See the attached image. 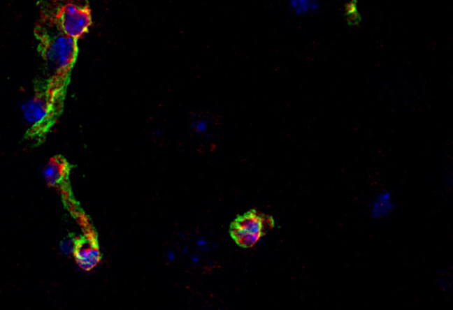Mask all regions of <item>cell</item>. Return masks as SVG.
Here are the masks:
<instances>
[{"label":"cell","instance_id":"cell-8","mask_svg":"<svg viewBox=\"0 0 453 310\" xmlns=\"http://www.w3.org/2000/svg\"><path fill=\"white\" fill-rule=\"evenodd\" d=\"M78 241V239L72 237V236H68V237L63 239L59 245L61 254L66 256H74Z\"/></svg>","mask_w":453,"mask_h":310},{"label":"cell","instance_id":"cell-1","mask_svg":"<svg viewBox=\"0 0 453 310\" xmlns=\"http://www.w3.org/2000/svg\"><path fill=\"white\" fill-rule=\"evenodd\" d=\"M70 78L52 75L36 85L31 98L22 105L23 121L33 134L45 133L61 111Z\"/></svg>","mask_w":453,"mask_h":310},{"label":"cell","instance_id":"cell-3","mask_svg":"<svg viewBox=\"0 0 453 310\" xmlns=\"http://www.w3.org/2000/svg\"><path fill=\"white\" fill-rule=\"evenodd\" d=\"M272 216L257 211H251L239 216L233 223L231 235L236 244L250 249L261 241L266 232L274 228Z\"/></svg>","mask_w":453,"mask_h":310},{"label":"cell","instance_id":"cell-5","mask_svg":"<svg viewBox=\"0 0 453 310\" xmlns=\"http://www.w3.org/2000/svg\"><path fill=\"white\" fill-rule=\"evenodd\" d=\"M76 265L83 272H91L101 263V253L98 242L92 236L78 239L74 253Z\"/></svg>","mask_w":453,"mask_h":310},{"label":"cell","instance_id":"cell-4","mask_svg":"<svg viewBox=\"0 0 453 310\" xmlns=\"http://www.w3.org/2000/svg\"><path fill=\"white\" fill-rule=\"evenodd\" d=\"M55 21L63 33L79 41L91 29L92 15L87 6L66 3L59 8Z\"/></svg>","mask_w":453,"mask_h":310},{"label":"cell","instance_id":"cell-6","mask_svg":"<svg viewBox=\"0 0 453 310\" xmlns=\"http://www.w3.org/2000/svg\"><path fill=\"white\" fill-rule=\"evenodd\" d=\"M69 170V163L62 156H53L43 168L42 177L46 185L56 188L65 181Z\"/></svg>","mask_w":453,"mask_h":310},{"label":"cell","instance_id":"cell-9","mask_svg":"<svg viewBox=\"0 0 453 310\" xmlns=\"http://www.w3.org/2000/svg\"><path fill=\"white\" fill-rule=\"evenodd\" d=\"M209 122L208 119L204 117H199L196 118L192 123V129L194 130L196 134L205 135L209 131Z\"/></svg>","mask_w":453,"mask_h":310},{"label":"cell","instance_id":"cell-2","mask_svg":"<svg viewBox=\"0 0 453 310\" xmlns=\"http://www.w3.org/2000/svg\"><path fill=\"white\" fill-rule=\"evenodd\" d=\"M38 52L50 71L56 75L70 78L78 59V41L61 31L55 22H44L36 29Z\"/></svg>","mask_w":453,"mask_h":310},{"label":"cell","instance_id":"cell-7","mask_svg":"<svg viewBox=\"0 0 453 310\" xmlns=\"http://www.w3.org/2000/svg\"><path fill=\"white\" fill-rule=\"evenodd\" d=\"M395 205L391 200V195L388 192L382 193L371 203V212L373 218L381 219L388 216L394 209Z\"/></svg>","mask_w":453,"mask_h":310}]
</instances>
